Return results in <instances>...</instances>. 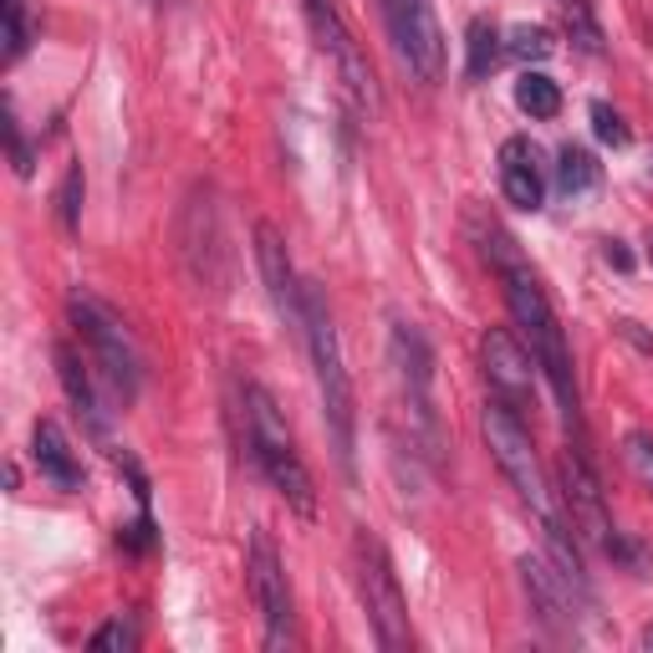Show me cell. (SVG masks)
Segmentation results:
<instances>
[{"label": "cell", "mask_w": 653, "mask_h": 653, "mask_svg": "<svg viewBox=\"0 0 653 653\" xmlns=\"http://www.w3.org/2000/svg\"><path fill=\"white\" fill-rule=\"evenodd\" d=\"M501 281H505V306H511L516 327L526 332V342H531V357H537V368L547 373V384H552L556 403H562L567 429L577 435V444H582V393H577V373H572L567 332H562V322H556L552 302H547V291H541V281L531 276L526 261L501 266Z\"/></svg>", "instance_id": "1"}, {"label": "cell", "mask_w": 653, "mask_h": 653, "mask_svg": "<svg viewBox=\"0 0 653 653\" xmlns=\"http://www.w3.org/2000/svg\"><path fill=\"white\" fill-rule=\"evenodd\" d=\"M302 332H306V352H312V368H317V393H322V419L332 429V450L342 475H357V399H352V378L342 363V337L332 327L327 297L317 281H302Z\"/></svg>", "instance_id": "2"}, {"label": "cell", "mask_w": 653, "mask_h": 653, "mask_svg": "<svg viewBox=\"0 0 653 653\" xmlns=\"http://www.w3.org/2000/svg\"><path fill=\"white\" fill-rule=\"evenodd\" d=\"M246 439H251V454L261 465V475L271 480V490L302 520L317 516V480H312L297 439L286 429V414L261 384H246Z\"/></svg>", "instance_id": "3"}, {"label": "cell", "mask_w": 653, "mask_h": 653, "mask_svg": "<svg viewBox=\"0 0 653 653\" xmlns=\"http://www.w3.org/2000/svg\"><path fill=\"white\" fill-rule=\"evenodd\" d=\"M67 317H72V327H77V337H83L87 363L98 368V378L113 388L123 403H134L138 384H143V363H138V348H134V337H128V327H123V317H117L108 302H98L92 291H77V297H72Z\"/></svg>", "instance_id": "4"}, {"label": "cell", "mask_w": 653, "mask_h": 653, "mask_svg": "<svg viewBox=\"0 0 653 653\" xmlns=\"http://www.w3.org/2000/svg\"><path fill=\"white\" fill-rule=\"evenodd\" d=\"M302 11H306V26H312V41H317V51L327 56V67H332V77H337V87H342V98H348L357 113L378 117L384 113L378 72H373L368 51H363L357 32H352L348 16H342V5H337V0H302Z\"/></svg>", "instance_id": "5"}, {"label": "cell", "mask_w": 653, "mask_h": 653, "mask_svg": "<svg viewBox=\"0 0 653 653\" xmlns=\"http://www.w3.org/2000/svg\"><path fill=\"white\" fill-rule=\"evenodd\" d=\"M352 567H357V598L368 607V623L378 643L388 653H403L414 643V628H409V603H403V587H399V572L388 562L384 541L373 537L368 526L352 531Z\"/></svg>", "instance_id": "6"}, {"label": "cell", "mask_w": 653, "mask_h": 653, "mask_svg": "<svg viewBox=\"0 0 653 653\" xmlns=\"http://www.w3.org/2000/svg\"><path fill=\"white\" fill-rule=\"evenodd\" d=\"M480 429H486L490 454H495V465L505 469V480L516 486V495L531 505L541 520H552L556 516V511H552V490H547V475H541V460H537V444H531L526 419H520L505 399L490 393V403L480 409Z\"/></svg>", "instance_id": "7"}, {"label": "cell", "mask_w": 653, "mask_h": 653, "mask_svg": "<svg viewBox=\"0 0 653 653\" xmlns=\"http://www.w3.org/2000/svg\"><path fill=\"white\" fill-rule=\"evenodd\" d=\"M388 41L399 51V62L409 77H419L424 87H435L444 77V36L435 21V0H384Z\"/></svg>", "instance_id": "8"}, {"label": "cell", "mask_w": 653, "mask_h": 653, "mask_svg": "<svg viewBox=\"0 0 653 653\" xmlns=\"http://www.w3.org/2000/svg\"><path fill=\"white\" fill-rule=\"evenodd\" d=\"M246 582H251L255 613L266 623V649H286L297 628H291V587H286V567L276 556V541L266 531H251V556H246Z\"/></svg>", "instance_id": "9"}, {"label": "cell", "mask_w": 653, "mask_h": 653, "mask_svg": "<svg viewBox=\"0 0 653 653\" xmlns=\"http://www.w3.org/2000/svg\"><path fill=\"white\" fill-rule=\"evenodd\" d=\"M556 480H562V511H567L562 520H567V526L582 541H592V547H607V541H613V516H607L603 486H598V475H592V465H587V454L582 450L562 454Z\"/></svg>", "instance_id": "10"}, {"label": "cell", "mask_w": 653, "mask_h": 653, "mask_svg": "<svg viewBox=\"0 0 653 653\" xmlns=\"http://www.w3.org/2000/svg\"><path fill=\"white\" fill-rule=\"evenodd\" d=\"M480 363H486L490 393L505 399L520 419H526V409H531V399H537V357L520 348L505 327H490V332L480 337Z\"/></svg>", "instance_id": "11"}, {"label": "cell", "mask_w": 653, "mask_h": 653, "mask_svg": "<svg viewBox=\"0 0 653 653\" xmlns=\"http://www.w3.org/2000/svg\"><path fill=\"white\" fill-rule=\"evenodd\" d=\"M255 261H261V276H266V291L276 312H281L291 327H302V276L291 266V251H286V240L276 225H255Z\"/></svg>", "instance_id": "12"}, {"label": "cell", "mask_w": 653, "mask_h": 653, "mask_svg": "<svg viewBox=\"0 0 653 653\" xmlns=\"http://www.w3.org/2000/svg\"><path fill=\"white\" fill-rule=\"evenodd\" d=\"M520 587H526V598H531V613H537L547 628H572V592L577 587L562 577V567H552L541 552H526L520 556ZM582 598V592H577Z\"/></svg>", "instance_id": "13"}, {"label": "cell", "mask_w": 653, "mask_h": 653, "mask_svg": "<svg viewBox=\"0 0 653 653\" xmlns=\"http://www.w3.org/2000/svg\"><path fill=\"white\" fill-rule=\"evenodd\" d=\"M501 189L516 210H531V215L547 204V164H541V149L531 138L501 143Z\"/></svg>", "instance_id": "14"}, {"label": "cell", "mask_w": 653, "mask_h": 653, "mask_svg": "<svg viewBox=\"0 0 653 653\" xmlns=\"http://www.w3.org/2000/svg\"><path fill=\"white\" fill-rule=\"evenodd\" d=\"M32 460L36 469L47 475L51 486H62V490H83V465H77V454H72L67 435L56 429L51 419H41L32 429Z\"/></svg>", "instance_id": "15"}, {"label": "cell", "mask_w": 653, "mask_h": 653, "mask_svg": "<svg viewBox=\"0 0 653 653\" xmlns=\"http://www.w3.org/2000/svg\"><path fill=\"white\" fill-rule=\"evenodd\" d=\"M51 357H56V378H62V388H67L72 409H77V419H83L92 435H102V429H108V414H102V399H98V388H92V373H87V363L67 348V342H56V352H51Z\"/></svg>", "instance_id": "16"}, {"label": "cell", "mask_w": 653, "mask_h": 653, "mask_svg": "<svg viewBox=\"0 0 653 653\" xmlns=\"http://www.w3.org/2000/svg\"><path fill=\"white\" fill-rule=\"evenodd\" d=\"M598 179H603V164L587 149H577V143H562V153H556V189L572 200V194L598 189Z\"/></svg>", "instance_id": "17"}, {"label": "cell", "mask_w": 653, "mask_h": 653, "mask_svg": "<svg viewBox=\"0 0 653 653\" xmlns=\"http://www.w3.org/2000/svg\"><path fill=\"white\" fill-rule=\"evenodd\" d=\"M516 108L526 117H556L562 113V87L547 77V72H520L516 77Z\"/></svg>", "instance_id": "18"}, {"label": "cell", "mask_w": 653, "mask_h": 653, "mask_svg": "<svg viewBox=\"0 0 653 653\" xmlns=\"http://www.w3.org/2000/svg\"><path fill=\"white\" fill-rule=\"evenodd\" d=\"M465 72L469 77H486L495 62H501V51H505V41H501V32L490 26V21H469V36H465Z\"/></svg>", "instance_id": "19"}, {"label": "cell", "mask_w": 653, "mask_h": 653, "mask_svg": "<svg viewBox=\"0 0 653 653\" xmlns=\"http://www.w3.org/2000/svg\"><path fill=\"white\" fill-rule=\"evenodd\" d=\"M562 11H567L572 41H577L587 56H603V32H598V21H592V5H587V0H562Z\"/></svg>", "instance_id": "20"}, {"label": "cell", "mask_w": 653, "mask_h": 653, "mask_svg": "<svg viewBox=\"0 0 653 653\" xmlns=\"http://www.w3.org/2000/svg\"><path fill=\"white\" fill-rule=\"evenodd\" d=\"M505 51L511 56H520V62H547L556 51V41H552V32L547 26H516L511 32V41H505Z\"/></svg>", "instance_id": "21"}, {"label": "cell", "mask_w": 653, "mask_h": 653, "mask_svg": "<svg viewBox=\"0 0 653 653\" xmlns=\"http://www.w3.org/2000/svg\"><path fill=\"white\" fill-rule=\"evenodd\" d=\"M56 215H62V230L77 235V225H83V164H72L62 189H56Z\"/></svg>", "instance_id": "22"}, {"label": "cell", "mask_w": 653, "mask_h": 653, "mask_svg": "<svg viewBox=\"0 0 653 653\" xmlns=\"http://www.w3.org/2000/svg\"><path fill=\"white\" fill-rule=\"evenodd\" d=\"M32 47V21H26V0H5V62L16 67Z\"/></svg>", "instance_id": "23"}, {"label": "cell", "mask_w": 653, "mask_h": 653, "mask_svg": "<svg viewBox=\"0 0 653 653\" xmlns=\"http://www.w3.org/2000/svg\"><path fill=\"white\" fill-rule=\"evenodd\" d=\"M623 460H628V469H633L638 480L653 490V435H643V429H633V435L623 439Z\"/></svg>", "instance_id": "24"}, {"label": "cell", "mask_w": 653, "mask_h": 653, "mask_svg": "<svg viewBox=\"0 0 653 653\" xmlns=\"http://www.w3.org/2000/svg\"><path fill=\"white\" fill-rule=\"evenodd\" d=\"M5 143H11V164H16V174L21 179H32L36 153H32V143H26V134H21V117H16L11 102H5Z\"/></svg>", "instance_id": "25"}, {"label": "cell", "mask_w": 653, "mask_h": 653, "mask_svg": "<svg viewBox=\"0 0 653 653\" xmlns=\"http://www.w3.org/2000/svg\"><path fill=\"white\" fill-rule=\"evenodd\" d=\"M134 643H138L134 623H123V618L102 623L98 633H92V649H98V653H123V649H134Z\"/></svg>", "instance_id": "26"}, {"label": "cell", "mask_w": 653, "mask_h": 653, "mask_svg": "<svg viewBox=\"0 0 653 653\" xmlns=\"http://www.w3.org/2000/svg\"><path fill=\"white\" fill-rule=\"evenodd\" d=\"M592 134L603 138V143H613V149H623L628 143V128H623V117L607 108V102H592Z\"/></svg>", "instance_id": "27"}, {"label": "cell", "mask_w": 653, "mask_h": 653, "mask_svg": "<svg viewBox=\"0 0 653 653\" xmlns=\"http://www.w3.org/2000/svg\"><path fill=\"white\" fill-rule=\"evenodd\" d=\"M607 261H613V266H618V271H628V266H633V255H628V251H618L613 240H607Z\"/></svg>", "instance_id": "28"}, {"label": "cell", "mask_w": 653, "mask_h": 653, "mask_svg": "<svg viewBox=\"0 0 653 653\" xmlns=\"http://www.w3.org/2000/svg\"><path fill=\"white\" fill-rule=\"evenodd\" d=\"M643 649H649V653H653V628H643Z\"/></svg>", "instance_id": "29"}, {"label": "cell", "mask_w": 653, "mask_h": 653, "mask_svg": "<svg viewBox=\"0 0 653 653\" xmlns=\"http://www.w3.org/2000/svg\"><path fill=\"white\" fill-rule=\"evenodd\" d=\"M649 261H653V240H649Z\"/></svg>", "instance_id": "30"}]
</instances>
